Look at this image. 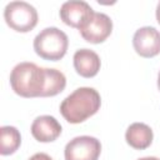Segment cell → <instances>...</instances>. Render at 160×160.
<instances>
[{
  "label": "cell",
  "instance_id": "6da1fadb",
  "mask_svg": "<svg viewBox=\"0 0 160 160\" xmlns=\"http://www.w3.org/2000/svg\"><path fill=\"white\" fill-rule=\"evenodd\" d=\"M101 105L100 94L92 88H79L60 104V112L70 124H79L92 116Z\"/></svg>",
  "mask_w": 160,
  "mask_h": 160
},
{
  "label": "cell",
  "instance_id": "7a4b0ae2",
  "mask_svg": "<svg viewBox=\"0 0 160 160\" xmlns=\"http://www.w3.org/2000/svg\"><path fill=\"white\" fill-rule=\"evenodd\" d=\"M11 89L22 98H42L45 89V68L34 62H20L10 74Z\"/></svg>",
  "mask_w": 160,
  "mask_h": 160
},
{
  "label": "cell",
  "instance_id": "3957f363",
  "mask_svg": "<svg viewBox=\"0 0 160 160\" xmlns=\"http://www.w3.org/2000/svg\"><path fill=\"white\" fill-rule=\"evenodd\" d=\"M68 46V35L55 26L45 28L34 39L35 52L45 60H60L66 54Z\"/></svg>",
  "mask_w": 160,
  "mask_h": 160
},
{
  "label": "cell",
  "instance_id": "277c9868",
  "mask_svg": "<svg viewBox=\"0 0 160 160\" xmlns=\"http://www.w3.org/2000/svg\"><path fill=\"white\" fill-rule=\"evenodd\" d=\"M4 19L12 30L28 32L38 24V11L26 1H11L5 6Z\"/></svg>",
  "mask_w": 160,
  "mask_h": 160
},
{
  "label": "cell",
  "instance_id": "5b68a950",
  "mask_svg": "<svg viewBox=\"0 0 160 160\" xmlns=\"http://www.w3.org/2000/svg\"><path fill=\"white\" fill-rule=\"evenodd\" d=\"M101 144L96 138L82 135L70 140L65 146V160H98Z\"/></svg>",
  "mask_w": 160,
  "mask_h": 160
},
{
  "label": "cell",
  "instance_id": "8992f818",
  "mask_svg": "<svg viewBox=\"0 0 160 160\" xmlns=\"http://www.w3.org/2000/svg\"><path fill=\"white\" fill-rule=\"evenodd\" d=\"M92 8L81 0L65 1L60 8V19L69 26L81 30L94 15Z\"/></svg>",
  "mask_w": 160,
  "mask_h": 160
},
{
  "label": "cell",
  "instance_id": "52a82bcc",
  "mask_svg": "<svg viewBox=\"0 0 160 160\" xmlns=\"http://www.w3.org/2000/svg\"><path fill=\"white\" fill-rule=\"evenodd\" d=\"M135 51L142 58H152L160 54V31L152 26L138 29L132 36Z\"/></svg>",
  "mask_w": 160,
  "mask_h": 160
},
{
  "label": "cell",
  "instance_id": "ba28073f",
  "mask_svg": "<svg viewBox=\"0 0 160 160\" xmlns=\"http://www.w3.org/2000/svg\"><path fill=\"white\" fill-rule=\"evenodd\" d=\"M82 39L91 44H100L108 39L112 31L111 19L102 12H94L89 22L79 30Z\"/></svg>",
  "mask_w": 160,
  "mask_h": 160
},
{
  "label": "cell",
  "instance_id": "9c48e42d",
  "mask_svg": "<svg viewBox=\"0 0 160 160\" xmlns=\"http://www.w3.org/2000/svg\"><path fill=\"white\" fill-rule=\"evenodd\" d=\"M31 134L40 142H50L56 140L61 134L60 122L50 115L38 116L31 124Z\"/></svg>",
  "mask_w": 160,
  "mask_h": 160
},
{
  "label": "cell",
  "instance_id": "30bf717a",
  "mask_svg": "<svg viewBox=\"0 0 160 160\" xmlns=\"http://www.w3.org/2000/svg\"><path fill=\"white\" fill-rule=\"evenodd\" d=\"M74 68L82 78H92L100 70V58L90 49H80L74 54Z\"/></svg>",
  "mask_w": 160,
  "mask_h": 160
},
{
  "label": "cell",
  "instance_id": "8fae6325",
  "mask_svg": "<svg viewBox=\"0 0 160 160\" xmlns=\"http://www.w3.org/2000/svg\"><path fill=\"white\" fill-rule=\"evenodd\" d=\"M125 139L131 148L144 150L152 142V130L144 122H134L128 128Z\"/></svg>",
  "mask_w": 160,
  "mask_h": 160
},
{
  "label": "cell",
  "instance_id": "7c38bea8",
  "mask_svg": "<svg viewBox=\"0 0 160 160\" xmlns=\"http://www.w3.org/2000/svg\"><path fill=\"white\" fill-rule=\"evenodd\" d=\"M66 86V78L65 75L56 70L45 68V89L42 92V98L46 96H55L60 94Z\"/></svg>",
  "mask_w": 160,
  "mask_h": 160
},
{
  "label": "cell",
  "instance_id": "4fadbf2b",
  "mask_svg": "<svg viewBox=\"0 0 160 160\" xmlns=\"http://www.w3.org/2000/svg\"><path fill=\"white\" fill-rule=\"evenodd\" d=\"M1 135V144H0V154L1 155H10L14 154L20 144H21V136L16 128L14 126H1L0 129Z\"/></svg>",
  "mask_w": 160,
  "mask_h": 160
},
{
  "label": "cell",
  "instance_id": "5bb4252c",
  "mask_svg": "<svg viewBox=\"0 0 160 160\" xmlns=\"http://www.w3.org/2000/svg\"><path fill=\"white\" fill-rule=\"evenodd\" d=\"M29 160H52V159L45 152H38V154H34Z\"/></svg>",
  "mask_w": 160,
  "mask_h": 160
},
{
  "label": "cell",
  "instance_id": "9a60e30c",
  "mask_svg": "<svg viewBox=\"0 0 160 160\" xmlns=\"http://www.w3.org/2000/svg\"><path fill=\"white\" fill-rule=\"evenodd\" d=\"M156 19H158V22L160 24V2L158 4V8H156Z\"/></svg>",
  "mask_w": 160,
  "mask_h": 160
},
{
  "label": "cell",
  "instance_id": "2e32d148",
  "mask_svg": "<svg viewBox=\"0 0 160 160\" xmlns=\"http://www.w3.org/2000/svg\"><path fill=\"white\" fill-rule=\"evenodd\" d=\"M139 160H160L159 158H155V156H146V158H141Z\"/></svg>",
  "mask_w": 160,
  "mask_h": 160
},
{
  "label": "cell",
  "instance_id": "e0dca14e",
  "mask_svg": "<svg viewBox=\"0 0 160 160\" xmlns=\"http://www.w3.org/2000/svg\"><path fill=\"white\" fill-rule=\"evenodd\" d=\"M158 89L160 90V71H159V75H158Z\"/></svg>",
  "mask_w": 160,
  "mask_h": 160
}]
</instances>
